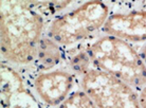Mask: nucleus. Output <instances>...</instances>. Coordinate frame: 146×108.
Masks as SVG:
<instances>
[{
	"label": "nucleus",
	"mask_w": 146,
	"mask_h": 108,
	"mask_svg": "<svg viewBox=\"0 0 146 108\" xmlns=\"http://www.w3.org/2000/svg\"><path fill=\"white\" fill-rule=\"evenodd\" d=\"M1 55L16 65L35 61L44 18L29 1H1Z\"/></svg>",
	"instance_id": "nucleus-1"
},
{
	"label": "nucleus",
	"mask_w": 146,
	"mask_h": 108,
	"mask_svg": "<svg viewBox=\"0 0 146 108\" xmlns=\"http://www.w3.org/2000/svg\"><path fill=\"white\" fill-rule=\"evenodd\" d=\"M86 53L93 68L115 76L139 92L146 87V64L130 43L105 34L88 45Z\"/></svg>",
	"instance_id": "nucleus-2"
},
{
	"label": "nucleus",
	"mask_w": 146,
	"mask_h": 108,
	"mask_svg": "<svg viewBox=\"0 0 146 108\" xmlns=\"http://www.w3.org/2000/svg\"><path fill=\"white\" fill-rule=\"evenodd\" d=\"M110 14L105 2L88 1L54 19L48 28L47 36L59 46L73 45L103 30Z\"/></svg>",
	"instance_id": "nucleus-3"
},
{
	"label": "nucleus",
	"mask_w": 146,
	"mask_h": 108,
	"mask_svg": "<svg viewBox=\"0 0 146 108\" xmlns=\"http://www.w3.org/2000/svg\"><path fill=\"white\" fill-rule=\"evenodd\" d=\"M80 85L98 108H141L139 91L99 69L85 72Z\"/></svg>",
	"instance_id": "nucleus-4"
},
{
	"label": "nucleus",
	"mask_w": 146,
	"mask_h": 108,
	"mask_svg": "<svg viewBox=\"0 0 146 108\" xmlns=\"http://www.w3.org/2000/svg\"><path fill=\"white\" fill-rule=\"evenodd\" d=\"M103 32L130 43H146V9L111 13Z\"/></svg>",
	"instance_id": "nucleus-5"
},
{
	"label": "nucleus",
	"mask_w": 146,
	"mask_h": 108,
	"mask_svg": "<svg viewBox=\"0 0 146 108\" xmlns=\"http://www.w3.org/2000/svg\"><path fill=\"white\" fill-rule=\"evenodd\" d=\"M33 85L37 95L44 104L57 107L71 93L74 76L65 70H53L38 74Z\"/></svg>",
	"instance_id": "nucleus-6"
},
{
	"label": "nucleus",
	"mask_w": 146,
	"mask_h": 108,
	"mask_svg": "<svg viewBox=\"0 0 146 108\" xmlns=\"http://www.w3.org/2000/svg\"><path fill=\"white\" fill-rule=\"evenodd\" d=\"M62 59L60 46L48 36L42 37L39 43L35 64L41 71H47L59 64Z\"/></svg>",
	"instance_id": "nucleus-7"
},
{
	"label": "nucleus",
	"mask_w": 146,
	"mask_h": 108,
	"mask_svg": "<svg viewBox=\"0 0 146 108\" xmlns=\"http://www.w3.org/2000/svg\"><path fill=\"white\" fill-rule=\"evenodd\" d=\"M56 108H98L91 97L84 90L73 91Z\"/></svg>",
	"instance_id": "nucleus-8"
},
{
	"label": "nucleus",
	"mask_w": 146,
	"mask_h": 108,
	"mask_svg": "<svg viewBox=\"0 0 146 108\" xmlns=\"http://www.w3.org/2000/svg\"><path fill=\"white\" fill-rule=\"evenodd\" d=\"M139 99L141 108H146V87L139 92Z\"/></svg>",
	"instance_id": "nucleus-9"
},
{
	"label": "nucleus",
	"mask_w": 146,
	"mask_h": 108,
	"mask_svg": "<svg viewBox=\"0 0 146 108\" xmlns=\"http://www.w3.org/2000/svg\"><path fill=\"white\" fill-rule=\"evenodd\" d=\"M139 52H140V54H141V56H142L143 61H145V64H146V43H145V45H143L142 47H141Z\"/></svg>",
	"instance_id": "nucleus-10"
}]
</instances>
